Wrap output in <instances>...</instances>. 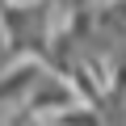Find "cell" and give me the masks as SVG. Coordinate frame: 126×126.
Returning a JSON list of instances; mask_svg holds the SVG:
<instances>
[{
	"instance_id": "obj_1",
	"label": "cell",
	"mask_w": 126,
	"mask_h": 126,
	"mask_svg": "<svg viewBox=\"0 0 126 126\" xmlns=\"http://www.w3.org/2000/svg\"><path fill=\"white\" fill-rule=\"evenodd\" d=\"M80 97H76V88H72V80H63V76H46L42 72V80L30 88V97H25V113L30 118H55V113H63V109H72Z\"/></svg>"
},
{
	"instance_id": "obj_2",
	"label": "cell",
	"mask_w": 126,
	"mask_h": 126,
	"mask_svg": "<svg viewBox=\"0 0 126 126\" xmlns=\"http://www.w3.org/2000/svg\"><path fill=\"white\" fill-rule=\"evenodd\" d=\"M42 63L38 59H21L17 67H9V72H0V105H13L17 97H30V88L42 80Z\"/></svg>"
}]
</instances>
